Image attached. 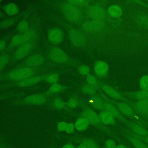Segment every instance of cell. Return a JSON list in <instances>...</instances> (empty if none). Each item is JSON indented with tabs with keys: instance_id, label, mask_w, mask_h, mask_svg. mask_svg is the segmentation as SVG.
Wrapping results in <instances>:
<instances>
[{
	"instance_id": "cell-1",
	"label": "cell",
	"mask_w": 148,
	"mask_h": 148,
	"mask_svg": "<svg viewBox=\"0 0 148 148\" xmlns=\"http://www.w3.org/2000/svg\"><path fill=\"white\" fill-rule=\"evenodd\" d=\"M62 11L65 17L69 21H77L81 19V14L79 10L70 3H66L62 7Z\"/></svg>"
},
{
	"instance_id": "cell-2",
	"label": "cell",
	"mask_w": 148,
	"mask_h": 148,
	"mask_svg": "<svg viewBox=\"0 0 148 148\" xmlns=\"http://www.w3.org/2000/svg\"><path fill=\"white\" fill-rule=\"evenodd\" d=\"M33 75V71L32 69L31 68L26 67L12 71L9 73L8 77L11 80L22 81L30 78Z\"/></svg>"
},
{
	"instance_id": "cell-3",
	"label": "cell",
	"mask_w": 148,
	"mask_h": 148,
	"mask_svg": "<svg viewBox=\"0 0 148 148\" xmlns=\"http://www.w3.org/2000/svg\"><path fill=\"white\" fill-rule=\"evenodd\" d=\"M35 36V32L33 30H28L23 35H16L12 38L11 44L14 46H21L24 44L29 42Z\"/></svg>"
},
{
	"instance_id": "cell-4",
	"label": "cell",
	"mask_w": 148,
	"mask_h": 148,
	"mask_svg": "<svg viewBox=\"0 0 148 148\" xmlns=\"http://www.w3.org/2000/svg\"><path fill=\"white\" fill-rule=\"evenodd\" d=\"M69 35L71 42L75 47L79 48L85 44L86 39L84 36L77 30H71L69 31Z\"/></svg>"
},
{
	"instance_id": "cell-5",
	"label": "cell",
	"mask_w": 148,
	"mask_h": 148,
	"mask_svg": "<svg viewBox=\"0 0 148 148\" xmlns=\"http://www.w3.org/2000/svg\"><path fill=\"white\" fill-rule=\"evenodd\" d=\"M86 13L88 16L92 20H101L106 16V11L103 8L98 5L89 7Z\"/></svg>"
},
{
	"instance_id": "cell-6",
	"label": "cell",
	"mask_w": 148,
	"mask_h": 148,
	"mask_svg": "<svg viewBox=\"0 0 148 148\" xmlns=\"http://www.w3.org/2000/svg\"><path fill=\"white\" fill-rule=\"evenodd\" d=\"M50 58L58 63H64L67 61L68 57L64 50L59 48H53L49 53Z\"/></svg>"
},
{
	"instance_id": "cell-7",
	"label": "cell",
	"mask_w": 148,
	"mask_h": 148,
	"mask_svg": "<svg viewBox=\"0 0 148 148\" xmlns=\"http://www.w3.org/2000/svg\"><path fill=\"white\" fill-rule=\"evenodd\" d=\"M105 26V24L102 20H92L85 22L82 28L86 31H97L102 29Z\"/></svg>"
},
{
	"instance_id": "cell-8",
	"label": "cell",
	"mask_w": 148,
	"mask_h": 148,
	"mask_svg": "<svg viewBox=\"0 0 148 148\" xmlns=\"http://www.w3.org/2000/svg\"><path fill=\"white\" fill-rule=\"evenodd\" d=\"M47 35L50 41L54 44L60 43L64 38L63 31L58 28H53L50 29L48 31Z\"/></svg>"
},
{
	"instance_id": "cell-9",
	"label": "cell",
	"mask_w": 148,
	"mask_h": 148,
	"mask_svg": "<svg viewBox=\"0 0 148 148\" xmlns=\"http://www.w3.org/2000/svg\"><path fill=\"white\" fill-rule=\"evenodd\" d=\"M32 48V45L31 43H27L22 44L15 51L14 57L18 60L23 59L29 54Z\"/></svg>"
},
{
	"instance_id": "cell-10",
	"label": "cell",
	"mask_w": 148,
	"mask_h": 148,
	"mask_svg": "<svg viewBox=\"0 0 148 148\" xmlns=\"http://www.w3.org/2000/svg\"><path fill=\"white\" fill-rule=\"evenodd\" d=\"M94 71L98 76H105L109 72V65L104 61H97L94 65Z\"/></svg>"
},
{
	"instance_id": "cell-11",
	"label": "cell",
	"mask_w": 148,
	"mask_h": 148,
	"mask_svg": "<svg viewBox=\"0 0 148 148\" xmlns=\"http://www.w3.org/2000/svg\"><path fill=\"white\" fill-rule=\"evenodd\" d=\"M82 115L93 125H98L101 122L99 115L92 110H86L83 112Z\"/></svg>"
},
{
	"instance_id": "cell-12",
	"label": "cell",
	"mask_w": 148,
	"mask_h": 148,
	"mask_svg": "<svg viewBox=\"0 0 148 148\" xmlns=\"http://www.w3.org/2000/svg\"><path fill=\"white\" fill-rule=\"evenodd\" d=\"M45 61V58L42 56L35 54L29 57L26 60V63L28 66H37L43 64Z\"/></svg>"
},
{
	"instance_id": "cell-13",
	"label": "cell",
	"mask_w": 148,
	"mask_h": 148,
	"mask_svg": "<svg viewBox=\"0 0 148 148\" xmlns=\"http://www.w3.org/2000/svg\"><path fill=\"white\" fill-rule=\"evenodd\" d=\"M102 89L105 93H106L110 97L113 99L119 100L123 99L121 94L111 86L108 85H103L102 87Z\"/></svg>"
},
{
	"instance_id": "cell-14",
	"label": "cell",
	"mask_w": 148,
	"mask_h": 148,
	"mask_svg": "<svg viewBox=\"0 0 148 148\" xmlns=\"http://www.w3.org/2000/svg\"><path fill=\"white\" fill-rule=\"evenodd\" d=\"M25 102L27 104H43L45 102V98L40 94L31 95L26 98Z\"/></svg>"
},
{
	"instance_id": "cell-15",
	"label": "cell",
	"mask_w": 148,
	"mask_h": 148,
	"mask_svg": "<svg viewBox=\"0 0 148 148\" xmlns=\"http://www.w3.org/2000/svg\"><path fill=\"white\" fill-rule=\"evenodd\" d=\"M46 76L34 77L20 81L18 85L20 87H26L32 86L45 79Z\"/></svg>"
},
{
	"instance_id": "cell-16",
	"label": "cell",
	"mask_w": 148,
	"mask_h": 148,
	"mask_svg": "<svg viewBox=\"0 0 148 148\" xmlns=\"http://www.w3.org/2000/svg\"><path fill=\"white\" fill-rule=\"evenodd\" d=\"M104 109L106 111L112 114L114 117L116 118L117 119L123 121L125 122L124 118L122 116L120 113V111L115 106L112 105L110 103H104Z\"/></svg>"
},
{
	"instance_id": "cell-17",
	"label": "cell",
	"mask_w": 148,
	"mask_h": 148,
	"mask_svg": "<svg viewBox=\"0 0 148 148\" xmlns=\"http://www.w3.org/2000/svg\"><path fill=\"white\" fill-rule=\"evenodd\" d=\"M100 121L105 124H114L116 123L115 117L110 112L106 111H102L99 115Z\"/></svg>"
},
{
	"instance_id": "cell-18",
	"label": "cell",
	"mask_w": 148,
	"mask_h": 148,
	"mask_svg": "<svg viewBox=\"0 0 148 148\" xmlns=\"http://www.w3.org/2000/svg\"><path fill=\"white\" fill-rule=\"evenodd\" d=\"M136 110L143 115H148V99L139 100L135 104Z\"/></svg>"
},
{
	"instance_id": "cell-19",
	"label": "cell",
	"mask_w": 148,
	"mask_h": 148,
	"mask_svg": "<svg viewBox=\"0 0 148 148\" xmlns=\"http://www.w3.org/2000/svg\"><path fill=\"white\" fill-rule=\"evenodd\" d=\"M119 110L122 114L129 117L134 116L135 115L134 111L131 107L123 102H119L117 104Z\"/></svg>"
},
{
	"instance_id": "cell-20",
	"label": "cell",
	"mask_w": 148,
	"mask_h": 148,
	"mask_svg": "<svg viewBox=\"0 0 148 148\" xmlns=\"http://www.w3.org/2000/svg\"><path fill=\"white\" fill-rule=\"evenodd\" d=\"M128 124L136 134L143 136H148V131L143 126L132 122H128Z\"/></svg>"
},
{
	"instance_id": "cell-21",
	"label": "cell",
	"mask_w": 148,
	"mask_h": 148,
	"mask_svg": "<svg viewBox=\"0 0 148 148\" xmlns=\"http://www.w3.org/2000/svg\"><path fill=\"white\" fill-rule=\"evenodd\" d=\"M108 12L110 16L113 17H118L123 14V10L120 6L116 4L111 5L109 7Z\"/></svg>"
},
{
	"instance_id": "cell-22",
	"label": "cell",
	"mask_w": 148,
	"mask_h": 148,
	"mask_svg": "<svg viewBox=\"0 0 148 148\" xmlns=\"http://www.w3.org/2000/svg\"><path fill=\"white\" fill-rule=\"evenodd\" d=\"M90 123L89 121L84 118H79L76 121L75 124V128L78 131H82L88 128Z\"/></svg>"
},
{
	"instance_id": "cell-23",
	"label": "cell",
	"mask_w": 148,
	"mask_h": 148,
	"mask_svg": "<svg viewBox=\"0 0 148 148\" xmlns=\"http://www.w3.org/2000/svg\"><path fill=\"white\" fill-rule=\"evenodd\" d=\"M130 96L137 100H142L148 99V91H139L130 93Z\"/></svg>"
},
{
	"instance_id": "cell-24",
	"label": "cell",
	"mask_w": 148,
	"mask_h": 148,
	"mask_svg": "<svg viewBox=\"0 0 148 148\" xmlns=\"http://www.w3.org/2000/svg\"><path fill=\"white\" fill-rule=\"evenodd\" d=\"M4 10L5 12L8 15L12 16L16 15L18 12V7L13 3H10L4 7Z\"/></svg>"
},
{
	"instance_id": "cell-25",
	"label": "cell",
	"mask_w": 148,
	"mask_h": 148,
	"mask_svg": "<svg viewBox=\"0 0 148 148\" xmlns=\"http://www.w3.org/2000/svg\"><path fill=\"white\" fill-rule=\"evenodd\" d=\"M92 103L94 108L98 110H102L104 109V103L101 98L98 96H94L92 98Z\"/></svg>"
},
{
	"instance_id": "cell-26",
	"label": "cell",
	"mask_w": 148,
	"mask_h": 148,
	"mask_svg": "<svg viewBox=\"0 0 148 148\" xmlns=\"http://www.w3.org/2000/svg\"><path fill=\"white\" fill-rule=\"evenodd\" d=\"M130 140L135 148H148L144 143L137 138H130Z\"/></svg>"
},
{
	"instance_id": "cell-27",
	"label": "cell",
	"mask_w": 148,
	"mask_h": 148,
	"mask_svg": "<svg viewBox=\"0 0 148 148\" xmlns=\"http://www.w3.org/2000/svg\"><path fill=\"white\" fill-rule=\"evenodd\" d=\"M139 85L142 90L148 91V75H145L141 77Z\"/></svg>"
},
{
	"instance_id": "cell-28",
	"label": "cell",
	"mask_w": 148,
	"mask_h": 148,
	"mask_svg": "<svg viewBox=\"0 0 148 148\" xmlns=\"http://www.w3.org/2000/svg\"><path fill=\"white\" fill-rule=\"evenodd\" d=\"M137 20L138 23L140 24L141 25H143L144 27L148 28V17L147 16L140 14L137 16Z\"/></svg>"
},
{
	"instance_id": "cell-29",
	"label": "cell",
	"mask_w": 148,
	"mask_h": 148,
	"mask_svg": "<svg viewBox=\"0 0 148 148\" xmlns=\"http://www.w3.org/2000/svg\"><path fill=\"white\" fill-rule=\"evenodd\" d=\"M82 91L85 94L89 95H93L96 93V89L95 87L92 85H86L83 86L82 88Z\"/></svg>"
},
{
	"instance_id": "cell-30",
	"label": "cell",
	"mask_w": 148,
	"mask_h": 148,
	"mask_svg": "<svg viewBox=\"0 0 148 148\" xmlns=\"http://www.w3.org/2000/svg\"><path fill=\"white\" fill-rule=\"evenodd\" d=\"M28 22L25 20L21 21L18 24L17 30L21 32H26L28 30Z\"/></svg>"
},
{
	"instance_id": "cell-31",
	"label": "cell",
	"mask_w": 148,
	"mask_h": 148,
	"mask_svg": "<svg viewBox=\"0 0 148 148\" xmlns=\"http://www.w3.org/2000/svg\"><path fill=\"white\" fill-rule=\"evenodd\" d=\"M83 144L87 148H99L97 145L91 139H85L83 141Z\"/></svg>"
},
{
	"instance_id": "cell-32",
	"label": "cell",
	"mask_w": 148,
	"mask_h": 148,
	"mask_svg": "<svg viewBox=\"0 0 148 148\" xmlns=\"http://www.w3.org/2000/svg\"><path fill=\"white\" fill-rule=\"evenodd\" d=\"M63 87L59 84H54L50 87L49 92L51 93H57L60 92L63 90Z\"/></svg>"
},
{
	"instance_id": "cell-33",
	"label": "cell",
	"mask_w": 148,
	"mask_h": 148,
	"mask_svg": "<svg viewBox=\"0 0 148 148\" xmlns=\"http://www.w3.org/2000/svg\"><path fill=\"white\" fill-rule=\"evenodd\" d=\"M53 105L56 109H61L64 107L65 104L62 99L59 98H57L54 100Z\"/></svg>"
},
{
	"instance_id": "cell-34",
	"label": "cell",
	"mask_w": 148,
	"mask_h": 148,
	"mask_svg": "<svg viewBox=\"0 0 148 148\" xmlns=\"http://www.w3.org/2000/svg\"><path fill=\"white\" fill-rule=\"evenodd\" d=\"M58 80V76L57 74H51L46 77V80L48 82L51 84H56Z\"/></svg>"
},
{
	"instance_id": "cell-35",
	"label": "cell",
	"mask_w": 148,
	"mask_h": 148,
	"mask_svg": "<svg viewBox=\"0 0 148 148\" xmlns=\"http://www.w3.org/2000/svg\"><path fill=\"white\" fill-rule=\"evenodd\" d=\"M78 71L80 74L82 75H88L90 71L89 67L86 65H80L79 67Z\"/></svg>"
},
{
	"instance_id": "cell-36",
	"label": "cell",
	"mask_w": 148,
	"mask_h": 148,
	"mask_svg": "<svg viewBox=\"0 0 148 148\" xmlns=\"http://www.w3.org/2000/svg\"><path fill=\"white\" fill-rule=\"evenodd\" d=\"M14 18H12V19H8V20H5V21H2L1 24V28H5L10 27V26L12 25L14 23Z\"/></svg>"
},
{
	"instance_id": "cell-37",
	"label": "cell",
	"mask_w": 148,
	"mask_h": 148,
	"mask_svg": "<svg viewBox=\"0 0 148 148\" xmlns=\"http://www.w3.org/2000/svg\"><path fill=\"white\" fill-rule=\"evenodd\" d=\"M9 58L7 56L3 55L0 58V69L2 70L4 67L8 63Z\"/></svg>"
},
{
	"instance_id": "cell-38",
	"label": "cell",
	"mask_w": 148,
	"mask_h": 148,
	"mask_svg": "<svg viewBox=\"0 0 148 148\" xmlns=\"http://www.w3.org/2000/svg\"><path fill=\"white\" fill-rule=\"evenodd\" d=\"M86 81L90 85L95 86L97 84V78L93 75H88L86 77Z\"/></svg>"
},
{
	"instance_id": "cell-39",
	"label": "cell",
	"mask_w": 148,
	"mask_h": 148,
	"mask_svg": "<svg viewBox=\"0 0 148 148\" xmlns=\"http://www.w3.org/2000/svg\"><path fill=\"white\" fill-rule=\"evenodd\" d=\"M105 146L106 148H115L116 147V143L112 139H109L105 142Z\"/></svg>"
},
{
	"instance_id": "cell-40",
	"label": "cell",
	"mask_w": 148,
	"mask_h": 148,
	"mask_svg": "<svg viewBox=\"0 0 148 148\" xmlns=\"http://www.w3.org/2000/svg\"><path fill=\"white\" fill-rule=\"evenodd\" d=\"M67 124H68L65 122H60L58 124V130L60 131H66V127H67Z\"/></svg>"
},
{
	"instance_id": "cell-41",
	"label": "cell",
	"mask_w": 148,
	"mask_h": 148,
	"mask_svg": "<svg viewBox=\"0 0 148 148\" xmlns=\"http://www.w3.org/2000/svg\"><path fill=\"white\" fill-rule=\"evenodd\" d=\"M68 2L69 3L74 6L83 5L85 3V1L84 0H70V1H68Z\"/></svg>"
},
{
	"instance_id": "cell-42",
	"label": "cell",
	"mask_w": 148,
	"mask_h": 148,
	"mask_svg": "<svg viewBox=\"0 0 148 148\" xmlns=\"http://www.w3.org/2000/svg\"><path fill=\"white\" fill-rule=\"evenodd\" d=\"M77 100L74 98H71L70 99L67 103V105L68 107L72 109L77 107Z\"/></svg>"
},
{
	"instance_id": "cell-43",
	"label": "cell",
	"mask_w": 148,
	"mask_h": 148,
	"mask_svg": "<svg viewBox=\"0 0 148 148\" xmlns=\"http://www.w3.org/2000/svg\"><path fill=\"white\" fill-rule=\"evenodd\" d=\"M75 127V125L73 124H68L66 131L67 133H69V134H71V133H73V131H74Z\"/></svg>"
},
{
	"instance_id": "cell-44",
	"label": "cell",
	"mask_w": 148,
	"mask_h": 148,
	"mask_svg": "<svg viewBox=\"0 0 148 148\" xmlns=\"http://www.w3.org/2000/svg\"><path fill=\"white\" fill-rule=\"evenodd\" d=\"M5 46L6 44L5 41L1 40L0 41V50H1V51H2L3 50L5 49Z\"/></svg>"
},
{
	"instance_id": "cell-45",
	"label": "cell",
	"mask_w": 148,
	"mask_h": 148,
	"mask_svg": "<svg viewBox=\"0 0 148 148\" xmlns=\"http://www.w3.org/2000/svg\"><path fill=\"white\" fill-rule=\"evenodd\" d=\"M63 148H75V147L73 146V145L71 144H68L66 145H65Z\"/></svg>"
},
{
	"instance_id": "cell-46",
	"label": "cell",
	"mask_w": 148,
	"mask_h": 148,
	"mask_svg": "<svg viewBox=\"0 0 148 148\" xmlns=\"http://www.w3.org/2000/svg\"><path fill=\"white\" fill-rule=\"evenodd\" d=\"M116 148H126V147L123 145H119L116 147Z\"/></svg>"
},
{
	"instance_id": "cell-47",
	"label": "cell",
	"mask_w": 148,
	"mask_h": 148,
	"mask_svg": "<svg viewBox=\"0 0 148 148\" xmlns=\"http://www.w3.org/2000/svg\"><path fill=\"white\" fill-rule=\"evenodd\" d=\"M77 148H87L83 144H82L80 145H79V146H78V147H77Z\"/></svg>"
},
{
	"instance_id": "cell-48",
	"label": "cell",
	"mask_w": 148,
	"mask_h": 148,
	"mask_svg": "<svg viewBox=\"0 0 148 148\" xmlns=\"http://www.w3.org/2000/svg\"><path fill=\"white\" fill-rule=\"evenodd\" d=\"M145 141H146V142L148 144V137H147L145 138Z\"/></svg>"
}]
</instances>
